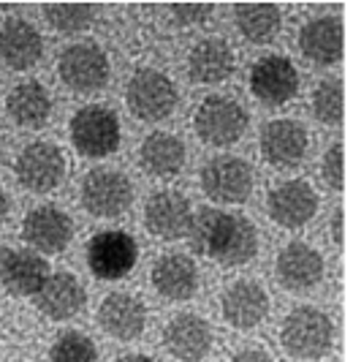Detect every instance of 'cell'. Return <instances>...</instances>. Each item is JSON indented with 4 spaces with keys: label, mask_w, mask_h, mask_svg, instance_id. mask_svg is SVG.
I'll list each match as a JSON object with an SVG mask.
<instances>
[{
    "label": "cell",
    "mask_w": 353,
    "mask_h": 362,
    "mask_svg": "<svg viewBox=\"0 0 353 362\" xmlns=\"http://www.w3.org/2000/svg\"><path fill=\"white\" fill-rule=\"evenodd\" d=\"M220 313L237 329H253L269 316V294L258 281H234L220 297Z\"/></svg>",
    "instance_id": "cell-18"
},
{
    "label": "cell",
    "mask_w": 353,
    "mask_h": 362,
    "mask_svg": "<svg viewBox=\"0 0 353 362\" xmlns=\"http://www.w3.org/2000/svg\"><path fill=\"white\" fill-rule=\"evenodd\" d=\"M22 237L35 254H63L73 240V221L66 210H60L54 204H41L25 216Z\"/></svg>",
    "instance_id": "cell-12"
},
{
    "label": "cell",
    "mask_w": 353,
    "mask_h": 362,
    "mask_svg": "<svg viewBox=\"0 0 353 362\" xmlns=\"http://www.w3.org/2000/svg\"><path fill=\"white\" fill-rule=\"evenodd\" d=\"M299 52L316 66H335L342 57V22L337 17H316L304 22L297 36Z\"/></svg>",
    "instance_id": "cell-23"
},
{
    "label": "cell",
    "mask_w": 353,
    "mask_h": 362,
    "mask_svg": "<svg viewBox=\"0 0 353 362\" xmlns=\"http://www.w3.org/2000/svg\"><path fill=\"white\" fill-rule=\"evenodd\" d=\"M11 248L8 245H3L0 243V286H3V281H6V270H8V262H11Z\"/></svg>",
    "instance_id": "cell-37"
},
{
    "label": "cell",
    "mask_w": 353,
    "mask_h": 362,
    "mask_svg": "<svg viewBox=\"0 0 353 362\" xmlns=\"http://www.w3.org/2000/svg\"><path fill=\"white\" fill-rule=\"evenodd\" d=\"M49 360L52 362H98V349H95L90 335L79 332V329H68V332H60V335L54 338Z\"/></svg>",
    "instance_id": "cell-31"
},
{
    "label": "cell",
    "mask_w": 353,
    "mask_h": 362,
    "mask_svg": "<svg viewBox=\"0 0 353 362\" xmlns=\"http://www.w3.org/2000/svg\"><path fill=\"white\" fill-rule=\"evenodd\" d=\"M8 216V197H6V188L0 185V221Z\"/></svg>",
    "instance_id": "cell-39"
},
{
    "label": "cell",
    "mask_w": 353,
    "mask_h": 362,
    "mask_svg": "<svg viewBox=\"0 0 353 362\" xmlns=\"http://www.w3.org/2000/svg\"><path fill=\"white\" fill-rule=\"evenodd\" d=\"M201 191L220 204H242L253 194V166L239 156H215L201 169Z\"/></svg>",
    "instance_id": "cell-9"
},
{
    "label": "cell",
    "mask_w": 353,
    "mask_h": 362,
    "mask_svg": "<svg viewBox=\"0 0 353 362\" xmlns=\"http://www.w3.org/2000/svg\"><path fill=\"white\" fill-rule=\"evenodd\" d=\"M332 240L337 245H342V210L337 207L335 216H332Z\"/></svg>",
    "instance_id": "cell-36"
},
{
    "label": "cell",
    "mask_w": 353,
    "mask_h": 362,
    "mask_svg": "<svg viewBox=\"0 0 353 362\" xmlns=\"http://www.w3.org/2000/svg\"><path fill=\"white\" fill-rule=\"evenodd\" d=\"M237 30L250 44H266L280 33L282 11L275 3H245L234 8Z\"/></svg>",
    "instance_id": "cell-28"
},
{
    "label": "cell",
    "mask_w": 353,
    "mask_h": 362,
    "mask_svg": "<svg viewBox=\"0 0 353 362\" xmlns=\"http://www.w3.org/2000/svg\"><path fill=\"white\" fill-rule=\"evenodd\" d=\"M250 93L266 107H282L299 93V71L285 54H266L250 69Z\"/></svg>",
    "instance_id": "cell-11"
},
{
    "label": "cell",
    "mask_w": 353,
    "mask_h": 362,
    "mask_svg": "<svg viewBox=\"0 0 353 362\" xmlns=\"http://www.w3.org/2000/svg\"><path fill=\"white\" fill-rule=\"evenodd\" d=\"M139 166L160 180H169L185 166V145L169 131H152L139 147Z\"/></svg>",
    "instance_id": "cell-24"
},
{
    "label": "cell",
    "mask_w": 353,
    "mask_h": 362,
    "mask_svg": "<svg viewBox=\"0 0 353 362\" xmlns=\"http://www.w3.org/2000/svg\"><path fill=\"white\" fill-rule=\"evenodd\" d=\"M191 202L179 191H158L144 204V226L158 240H182L191 229Z\"/></svg>",
    "instance_id": "cell-17"
},
{
    "label": "cell",
    "mask_w": 353,
    "mask_h": 362,
    "mask_svg": "<svg viewBox=\"0 0 353 362\" xmlns=\"http://www.w3.org/2000/svg\"><path fill=\"white\" fill-rule=\"evenodd\" d=\"M229 362H275V357L261 349V346H250V349H242V351H237Z\"/></svg>",
    "instance_id": "cell-35"
},
{
    "label": "cell",
    "mask_w": 353,
    "mask_h": 362,
    "mask_svg": "<svg viewBox=\"0 0 353 362\" xmlns=\"http://www.w3.org/2000/svg\"><path fill=\"white\" fill-rule=\"evenodd\" d=\"M280 346L294 360H321L335 346V322L321 308L299 305L282 319Z\"/></svg>",
    "instance_id": "cell-1"
},
{
    "label": "cell",
    "mask_w": 353,
    "mask_h": 362,
    "mask_svg": "<svg viewBox=\"0 0 353 362\" xmlns=\"http://www.w3.org/2000/svg\"><path fill=\"white\" fill-rule=\"evenodd\" d=\"M245 107L231 95H207L193 115V128L198 139L210 147H231L237 145L247 131Z\"/></svg>",
    "instance_id": "cell-3"
},
{
    "label": "cell",
    "mask_w": 353,
    "mask_h": 362,
    "mask_svg": "<svg viewBox=\"0 0 353 362\" xmlns=\"http://www.w3.org/2000/svg\"><path fill=\"white\" fill-rule=\"evenodd\" d=\"M226 210H217V207H201L193 218H191V229H188V243L198 256H207L212 259L217 251V243L226 232V223H229Z\"/></svg>",
    "instance_id": "cell-29"
},
{
    "label": "cell",
    "mask_w": 353,
    "mask_h": 362,
    "mask_svg": "<svg viewBox=\"0 0 353 362\" xmlns=\"http://www.w3.org/2000/svg\"><path fill=\"white\" fill-rule=\"evenodd\" d=\"M88 267L101 281H120L136 267L139 262V245L136 240L123 229H106L90 237L85 248Z\"/></svg>",
    "instance_id": "cell-7"
},
{
    "label": "cell",
    "mask_w": 353,
    "mask_h": 362,
    "mask_svg": "<svg viewBox=\"0 0 353 362\" xmlns=\"http://www.w3.org/2000/svg\"><path fill=\"white\" fill-rule=\"evenodd\" d=\"M88 291L79 284L73 272H52L47 284L35 294L38 310L52 322H68L79 310L85 308Z\"/></svg>",
    "instance_id": "cell-21"
},
{
    "label": "cell",
    "mask_w": 353,
    "mask_h": 362,
    "mask_svg": "<svg viewBox=\"0 0 353 362\" xmlns=\"http://www.w3.org/2000/svg\"><path fill=\"white\" fill-rule=\"evenodd\" d=\"M117 362H155L150 354H123V357H117Z\"/></svg>",
    "instance_id": "cell-38"
},
{
    "label": "cell",
    "mask_w": 353,
    "mask_h": 362,
    "mask_svg": "<svg viewBox=\"0 0 353 362\" xmlns=\"http://www.w3.org/2000/svg\"><path fill=\"white\" fill-rule=\"evenodd\" d=\"M266 213L282 229H299L318 213L316 188L304 177L275 182L266 194Z\"/></svg>",
    "instance_id": "cell-10"
},
{
    "label": "cell",
    "mask_w": 353,
    "mask_h": 362,
    "mask_svg": "<svg viewBox=\"0 0 353 362\" xmlns=\"http://www.w3.org/2000/svg\"><path fill=\"white\" fill-rule=\"evenodd\" d=\"M49 262H44V256L35 251H14L8 270H6V281L3 286L11 291L14 297H35L41 286L49 278Z\"/></svg>",
    "instance_id": "cell-27"
},
{
    "label": "cell",
    "mask_w": 353,
    "mask_h": 362,
    "mask_svg": "<svg viewBox=\"0 0 353 362\" xmlns=\"http://www.w3.org/2000/svg\"><path fill=\"white\" fill-rule=\"evenodd\" d=\"M215 14V6H172L169 17L174 19V25L188 28V25H201L207 22V17Z\"/></svg>",
    "instance_id": "cell-34"
},
{
    "label": "cell",
    "mask_w": 353,
    "mask_h": 362,
    "mask_svg": "<svg viewBox=\"0 0 353 362\" xmlns=\"http://www.w3.org/2000/svg\"><path fill=\"white\" fill-rule=\"evenodd\" d=\"M261 156L269 166L275 169H294L304 161L307 147H310V136L307 128L301 126L294 117H277L269 120L261 131Z\"/></svg>",
    "instance_id": "cell-13"
},
{
    "label": "cell",
    "mask_w": 353,
    "mask_h": 362,
    "mask_svg": "<svg viewBox=\"0 0 353 362\" xmlns=\"http://www.w3.org/2000/svg\"><path fill=\"white\" fill-rule=\"evenodd\" d=\"M71 145L88 158H106L120 147V120L104 104H90L71 117Z\"/></svg>",
    "instance_id": "cell-5"
},
{
    "label": "cell",
    "mask_w": 353,
    "mask_h": 362,
    "mask_svg": "<svg viewBox=\"0 0 353 362\" xmlns=\"http://www.w3.org/2000/svg\"><path fill=\"white\" fill-rule=\"evenodd\" d=\"M66 156L52 142H30L14 161V175L19 185L30 194H49L66 180Z\"/></svg>",
    "instance_id": "cell-8"
},
{
    "label": "cell",
    "mask_w": 353,
    "mask_h": 362,
    "mask_svg": "<svg viewBox=\"0 0 353 362\" xmlns=\"http://www.w3.org/2000/svg\"><path fill=\"white\" fill-rule=\"evenodd\" d=\"M125 104L141 123H160L176 109L179 93L172 76L158 69H139L125 85Z\"/></svg>",
    "instance_id": "cell-2"
},
{
    "label": "cell",
    "mask_w": 353,
    "mask_h": 362,
    "mask_svg": "<svg viewBox=\"0 0 353 362\" xmlns=\"http://www.w3.org/2000/svg\"><path fill=\"white\" fill-rule=\"evenodd\" d=\"M275 272L282 289L288 291H310L316 284H321L326 264L318 248H313L304 240H291L282 245L275 259Z\"/></svg>",
    "instance_id": "cell-15"
},
{
    "label": "cell",
    "mask_w": 353,
    "mask_h": 362,
    "mask_svg": "<svg viewBox=\"0 0 353 362\" xmlns=\"http://www.w3.org/2000/svg\"><path fill=\"white\" fill-rule=\"evenodd\" d=\"M321 177L332 191H342V145H332L326 150L323 161H321Z\"/></svg>",
    "instance_id": "cell-33"
},
{
    "label": "cell",
    "mask_w": 353,
    "mask_h": 362,
    "mask_svg": "<svg viewBox=\"0 0 353 362\" xmlns=\"http://www.w3.org/2000/svg\"><path fill=\"white\" fill-rule=\"evenodd\" d=\"M258 254V229L247 216H229L226 232L217 243V251L212 256V262H217L220 267H239L253 262Z\"/></svg>",
    "instance_id": "cell-26"
},
{
    "label": "cell",
    "mask_w": 353,
    "mask_h": 362,
    "mask_svg": "<svg viewBox=\"0 0 353 362\" xmlns=\"http://www.w3.org/2000/svg\"><path fill=\"white\" fill-rule=\"evenodd\" d=\"M57 76L73 93H98L112 79V63L101 44L76 41L57 57Z\"/></svg>",
    "instance_id": "cell-4"
},
{
    "label": "cell",
    "mask_w": 353,
    "mask_h": 362,
    "mask_svg": "<svg viewBox=\"0 0 353 362\" xmlns=\"http://www.w3.org/2000/svg\"><path fill=\"white\" fill-rule=\"evenodd\" d=\"M313 115L323 126H340L342 120V82L337 76L321 79L313 90Z\"/></svg>",
    "instance_id": "cell-32"
},
{
    "label": "cell",
    "mask_w": 353,
    "mask_h": 362,
    "mask_svg": "<svg viewBox=\"0 0 353 362\" xmlns=\"http://www.w3.org/2000/svg\"><path fill=\"white\" fill-rule=\"evenodd\" d=\"M98 325L114 341H136L147 327V305L131 291H112L98 305Z\"/></svg>",
    "instance_id": "cell-16"
},
{
    "label": "cell",
    "mask_w": 353,
    "mask_h": 362,
    "mask_svg": "<svg viewBox=\"0 0 353 362\" xmlns=\"http://www.w3.org/2000/svg\"><path fill=\"white\" fill-rule=\"evenodd\" d=\"M6 112L17 126L41 128L52 115V95L35 79L19 82L6 95Z\"/></svg>",
    "instance_id": "cell-25"
},
{
    "label": "cell",
    "mask_w": 353,
    "mask_h": 362,
    "mask_svg": "<svg viewBox=\"0 0 353 362\" xmlns=\"http://www.w3.org/2000/svg\"><path fill=\"white\" fill-rule=\"evenodd\" d=\"M0 150H3V136H0Z\"/></svg>",
    "instance_id": "cell-40"
},
{
    "label": "cell",
    "mask_w": 353,
    "mask_h": 362,
    "mask_svg": "<svg viewBox=\"0 0 353 362\" xmlns=\"http://www.w3.org/2000/svg\"><path fill=\"white\" fill-rule=\"evenodd\" d=\"M82 207L95 218H120L133 204V182L128 180L120 169H106L95 166L85 175L82 188Z\"/></svg>",
    "instance_id": "cell-6"
},
{
    "label": "cell",
    "mask_w": 353,
    "mask_h": 362,
    "mask_svg": "<svg viewBox=\"0 0 353 362\" xmlns=\"http://www.w3.org/2000/svg\"><path fill=\"white\" fill-rule=\"evenodd\" d=\"M44 57V38L28 19H6L0 25V63L11 71H28Z\"/></svg>",
    "instance_id": "cell-19"
},
{
    "label": "cell",
    "mask_w": 353,
    "mask_h": 362,
    "mask_svg": "<svg viewBox=\"0 0 353 362\" xmlns=\"http://www.w3.org/2000/svg\"><path fill=\"white\" fill-rule=\"evenodd\" d=\"M152 286L160 297L166 300H174V303H182V300H191L196 291H198V267L196 262L188 254H163L158 256V262L152 264Z\"/></svg>",
    "instance_id": "cell-22"
},
{
    "label": "cell",
    "mask_w": 353,
    "mask_h": 362,
    "mask_svg": "<svg viewBox=\"0 0 353 362\" xmlns=\"http://www.w3.org/2000/svg\"><path fill=\"white\" fill-rule=\"evenodd\" d=\"M215 335L198 313H176L163 327V349L179 362H201L212 351Z\"/></svg>",
    "instance_id": "cell-14"
},
{
    "label": "cell",
    "mask_w": 353,
    "mask_h": 362,
    "mask_svg": "<svg viewBox=\"0 0 353 362\" xmlns=\"http://www.w3.org/2000/svg\"><path fill=\"white\" fill-rule=\"evenodd\" d=\"M237 69V52L226 38L207 36L188 52V76L196 85H220Z\"/></svg>",
    "instance_id": "cell-20"
},
{
    "label": "cell",
    "mask_w": 353,
    "mask_h": 362,
    "mask_svg": "<svg viewBox=\"0 0 353 362\" xmlns=\"http://www.w3.org/2000/svg\"><path fill=\"white\" fill-rule=\"evenodd\" d=\"M44 19L49 22L54 33L73 36L88 30L95 22V6H82V3H57V6H44Z\"/></svg>",
    "instance_id": "cell-30"
}]
</instances>
